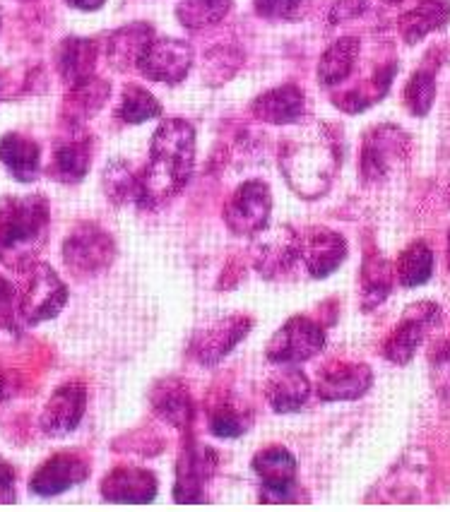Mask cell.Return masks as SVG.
Returning a JSON list of instances; mask_svg holds the SVG:
<instances>
[{
  "mask_svg": "<svg viewBox=\"0 0 450 512\" xmlns=\"http://www.w3.org/2000/svg\"><path fill=\"white\" fill-rule=\"evenodd\" d=\"M195 164V130L183 118L159 123L150 142V162L140 174L142 210H155L186 188Z\"/></svg>",
  "mask_w": 450,
  "mask_h": 512,
  "instance_id": "obj_1",
  "label": "cell"
},
{
  "mask_svg": "<svg viewBox=\"0 0 450 512\" xmlns=\"http://www.w3.org/2000/svg\"><path fill=\"white\" fill-rule=\"evenodd\" d=\"M342 164V147L330 125L296 133L280 147V169L289 188L306 200L328 193Z\"/></svg>",
  "mask_w": 450,
  "mask_h": 512,
  "instance_id": "obj_2",
  "label": "cell"
},
{
  "mask_svg": "<svg viewBox=\"0 0 450 512\" xmlns=\"http://www.w3.org/2000/svg\"><path fill=\"white\" fill-rule=\"evenodd\" d=\"M51 207L44 195L0 200V265L25 272L49 243Z\"/></svg>",
  "mask_w": 450,
  "mask_h": 512,
  "instance_id": "obj_3",
  "label": "cell"
},
{
  "mask_svg": "<svg viewBox=\"0 0 450 512\" xmlns=\"http://www.w3.org/2000/svg\"><path fill=\"white\" fill-rule=\"evenodd\" d=\"M20 289H17V306L25 325H41L58 318L68 303L70 291L56 270L44 263H34L22 272Z\"/></svg>",
  "mask_w": 450,
  "mask_h": 512,
  "instance_id": "obj_4",
  "label": "cell"
},
{
  "mask_svg": "<svg viewBox=\"0 0 450 512\" xmlns=\"http://www.w3.org/2000/svg\"><path fill=\"white\" fill-rule=\"evenodd\" d=\"M61 255L70 275L90 279L109 270L116 258V243L99 224L82 222L63 241Z\"/></svg>",
  "mask_w": 450,
  "mask_h": 512,
  "instance_id": "obj_5",
  "label": "cell"
},
{
  "mask_svg": "<svg viewBox=\"0 0 450 512\" xmlns=\"http://www.w3.org/2000/svg\"><path fill=\"white\" fill-rule=\"evenodd\" d=\"M325 347V330L306 315H294L270 339L265 356L275 366H299Z\"/></svg>",
  "mask_w": 450,
  "mask_h": 512,
  "instance_id": "obj_6",
  "label": "cell"
},
{
  "mask_svg": "<svg viewBox=\"0 0 450 512\" xmlns=\"http://www.w3.org/2000/svg\"><path fill=\"white\" fill-rule=\"evenodd\" d=\"M410 152V138L398 125H376L364 135L359 157V176L366 183L383 181L400 159Z\"/></svg>",
  "mask_w": 450,
  "mask_h": 512,
  "instance_id": "obj_7",
  "label": "cell"
},
{
  "mask_svg": "<svg viewBox=\"0 0 450 512\" xmlns=\"http://www.w3.org/2000/svg\"><path fill=\"white\" fill-rule=\"evenodd\" d=\"M270 210L272 195L268 183L246 181L234 190L227 207H224V224L236 236H258L260 231L268 229Z\"/></svg>",
  "mask_w": 450,
  "mask_h": 512,
  "instance_id": "obj_8",
  "label": "cell"
},
{
  "mask_svg": "<svg viewBox=\"0 0 450 512\" xmlns=\"http://www.w3.org/2000/svg\"><path fill=\"white\" fill-rule=\"evenodd\" d=\"M253 472L258 474L260 484H263V503H296V498H299V486H296L299 464L287 448L272 445V448L260 450L253 457Z\"/></svg>",
  "mask_w": 450,
  "mask_h": 512,
  "instance_id": "obj_9",
  "label": "cell"
},
{
  "mask_svg": "<svg viewBox=\"0 0 450 512\" xmlns=\"http://www.w3.org/2000/svg\"><path fill=\"white\" fill-rule=\"evenodd\" d=\"M301 260V234L292 226L263 229L253 243V265L265 279H280Z\"/></svg>",
  "mask_w": 450,
  "mask_h": 512,
  "instance_id": "obj_10",
  "label": "cell"
},
{
  "mask_svg": "<svg viewBox=\"0 0 450 512\" xmlns=\"http://www.w3.org/2000/svg\"><path fill=\"white\" fill-rule=\"evenodd\" d=\"M438 323H441V308L436 303H414L402 318V323L390 332L386 344H383V356L395 366H407L417 354L419 344L424 342L426 332Z\"/></svg>",
  "mask_w": 450,
  "mask_h": 512,
  "instance_id": "obj_11",
  "label": "cell"
},
{
  "mask_svg": "<svg viewBox=\"0 0 450 512\" xmlns=\"http://www.w3.org/2000/svg\"><path fill=\"white\" fill-rule=\"evenodd\" d=\"M193 46L183 39L159 37L152 39L145 53L140 56V73L164 85H179L193 68Z\"/></svg>",
  "mask_w": 450,
  "mask_h": 512,
  "instance_id": "obj_12",
  "label": "cell"
},
{
  "mask_svg": "<svg viewBox=\"0 0 450 512\" xmlns=\"http://www.w3.org/2000/svg\"><path fill=\"white\" fill-rule=\"evenodd\" d=\"M217 467V455L212 448H205L198 440H188L183 445L179 464H176V503H200L205 498L207 481L212 479Z\"/></svg>",
  "mask_w": 450,
  "mask_h": 512,
  "instance_id": "obj_13",
  "label": "cell"
},
{
  "mask_svg": "<svg viewBox=\"0 0 450 512\" xmlns=\"http://www.w3.org/2000/svg\"><path fill=\"white\" fill-rule=\"evenodd\" d=\"M90 476V462L80 452H56L29 479V491L39 498H53L80 486Z\"/></svg>",
  "mask_w": 450,
  "mask_h": 512,
  "instance_id": "obj_14",
  "label": "cell"
},
{
  "mask_svg": "<svg viewBox=\"0 0 450 512\" xmlns=\"http://www.w3.org/2000/svg\"><path fill=\"white\" fill-rule=\"evenodd\" d=\"M87 412V388L82 383H65L53 390L41 412V431L49 438H65L80 426Z\"/></svg>",
  "mask_w": 450,
  "mask_h": 512,
  "instance_id": "obj_15",
  "label": "cell"
},
{
  "mask_svg": "<svg viewBox=\"0 0 450 512\" xmlns=\"http://www.w3.org/2000/svg\"><path fill=\"white\" fill-rule=\"evenodd\" d=\"M251 325L253 320L246 318V315H232V318H224L215 325L203 327V330L195 332L191 354L203 366H215L251 332Z\"/></svg>",
  "mask_w": 450,
  "mask_h": 512,
  "instance_id": "obj_16",
  "label": "cell"
},
{
  "mask_svg": "<svg viewBox=\"0 0 450 512\" xmlns=\"http://www.w3.org/2000/svg\"><path fill=\"white\" fill-rule=\"evenodd\" d=\"M316 385L323 402H352L371 390L373 371L366 363H330L318 373Z\"/></svg>",
  "mask_w": 450,
  "mask_h": 512,
  "instance_id": "obj_17",
  "label": "cell"
},
{
  "mask_svg": "<svg viewBox=\"0 0 450 512\" xmlns=\"http://www.w3.org/2000/svg\"><path fill=\"white\" fill-rule=\"evenodd\" d=\"M92 166V138L82 133V128H68V135H63L56 142L53 159L49 166V176L56 178L65 186L85 181Z\"/></svg>",
  "mask_w": 450,
  "mask_h": 512,
  "instance_id": "obj_18",
  "label": "cell"
},
{
  "mask_svg": "<svg viewBox=\"0 0 450 512\" xmlns=\"http://www.w3.org/2000/svg\"><path fill=\"white\" fill-rule=\"evenodd\" d=\"M347 241L345 236L330 229H311L301 236V263L313 279L330 277L345 263Z\"/></svg>",
  "mask_w": 450,
  "mask_h": 512,
  "instance_id": "obj_19",
  "label": "cell"
},
{
  "mask_svg": "<svg viewBox=\"0 0 450 512\" xmlns=\"http://www.w3.org/2000/svg\"><path fill=\"white\" fill-rule=\"evenodd\" d=\"M99 493L111 503H152L157 498V476L140 467H116L102 479Z\"/></svg>",
  "mask_w": 450,
  "mask_h": 512,
  "instance_id": "obj_20",
  "label": "cell"
},
{
  "mask_svg": "<svg viewBox=\"0 0 450 512\" xmlns=\"http://www.w3.org/2000/svg\"><path fill=\"white\" fill-rule=\"evenodd\" d=\"M99 46L97 41L85 37H68L56 51V70L65 87H78L94 77Z\"/></svg>",
  "mask_w": 450,
  "mask_h": 512,
  "instance_id": "obj_21",
  "label": "cell"
},
{
  "mask_svg": "<svg viewBox=\"0 0 450 512\" xmlns=\"http://www.w3.org/2000/svg\"><path fill=\"white\" fill-rule=\"evenodd\" d=\"M311 395V383L299 366H280L265 385V397L272 412L294 414Z\"/></svg>",
  "mask_w": 450,
  "mask_h": 512,
  "instance_id": "obj_22",
  "label": "cell"
},
{
  "mask_svg": "<svg viewBox=\"0 0 450 512\" xmlns=\"http://www.w3.org/2000/svg\"><path fill=\"white\" fill-rule=\"evenodd\" d=\"M111 97V85L102 77H90L78 87H70L68 97L61 106V123L65 128H82V123L90 121L102 111V106Z\"/></svg>",
  "mask_w": 450,
  "mask_h": 512,
  "instance_id": "obj_23",
  "label": "cell"
},
{
  "mask_svg": "<svg viewBox=\"0 0 450 512\" xmlns=\"http://www.w3.org/2000/svg\"><path fill=\"white\" fill-rule=\"evenodd\" d=\"M253 116L270 125H292L299 123L306 111L304 92L296 85H282L260 94L251 104Z\"/></svg>",
  "mask_w": 450,
  "mask_h": 512,
  "instance_id": "obj_24",
  "label": "cell"
},
{
  "mask_svg": "<svg viewBox=\"0 0 450 512\" xmlns=\"http://www.w3.org/2000/svg\"><path fill=\"white\" fill-rule=\"evenodd\" d=\"M152 39H155V29L147 22H133V25L116 29L106 41V61L121 73L138 68L140 56L152 44Z\"/></svg>",
  "mask_w": 450,
  "mask_h": 512,
  "instance_id": "obj_25",
  "label": "cell"
},
{
  "mask_svg": "<svg viewBox=\"0 0 450 512\" xmlns=\"http://www.w3.org/2000/svg\"><path fill=\"white\" fill-rule=\"evenodd\" d=\"M0 164L20 183L37 181L41 166V150L34 140L20 133H8L0 140Z\"/></svg>",
  "mask_w": 450,
  "mask_h": 512,
  "instance_id": "obj_26",
  "label": "cell"
},
{
  "mask_svg": "<svg viewBox=\"0 0 450 512\" xmlns=\"http://www.w3.org/2000/svg\"><path fill=\"white\" fill-rule=\"evenodd\" d=\"M152 407H155V412L164 421H169L179 431L191 428L193 400L191 392H188L179 378H167L155 385V390H152Z\"/></svg>",
  "mask_w": 450,
  "mask_h": 512,
  "instance_id": "obj_27",
  "label": "cell"
},
{
  "mask_svg": "<svg viewBox=\"0 0 450 512\" xmlns=\"http://www.w3.org/2000/svg\"><path fill=\"white\" fill-rule=\"evenodd\" d=\"M450 20V0H419L412 10L400 17L398 29L405 44H417L426 34L443 29Z\"/></svg>",
  "mask_w": 450,
  "mask_h": 512,
  "instance_id": "obj_28",
  "label": "cell"
},
{
  "mask_svg": "<svg viewBox=\"0 0 450 512\" xmlns=\"http://www.w3.org/2000/svg\"><path fill=\"white\" fill-rule=\"evenodd\" d=\"M361 51V41L354 37L337 39L325 49L321 63H318V82L323 87H335L345 82L352 75L354 65H357V56Z\"/></svg>",
  "mask_w": 450,
  "mask_h": 512,
  "instance_id": "obj_29",
  "label": "cell"
},
{
  "mask_svg": "<svg viewBox=\"0 0 450 512\" xmlns=\"http://www.w3.org/2000/svg\"><path fill=\"white\" fill-rule=\"evenodd\" d=\"M434 275V253H431L426 241H412L410 246L400 253L398 265H395V279L400 287L414 289L422 287Z\"/></svg>",
  "mask_w": 450,
  "mask_h": 512,
  "instance_id": "obj_30",
  "label": "cell"
},
{
  "mask_svg": "<svg viewBox=\"0 0 450 512\" xmlns=\"http://www.w3.org/2000/svg\"><path fill=\"white\" fill-rule=\"evenodd\" d=\"M393 279L395 270L386 258H378V255L366 258L361 267V306L364 311H373L388 299V294L393 291Z\"/></svg>",
  "mask_w": 450,
  "mask_h": 512,
  "instance_id": "obj_31",
  "label": "cell"
},
{
  "mask_svg": "<svg viewBox=\"0 0 450 512\" xmlns=\"http://www.w3.org/2000/svg\"><path fill=\"white\" fill-rule=\"evenodd\" d=\"M234 8V0H181L176 5V20L188 32H205L217 27Z\"/></svg>",
  "mask_w": 450,
  "mask_h": 512,
  "instance_id": "obj_32",
  "label": "cell"
},
{
  "mask_svg": "<svg viewBox=\"0 0 450 512\" xmlns=\"http://www.w3.org/2000/svg\"><path fill=\"white\" fill-rule=\"evenodd\" d=\"M395 73H398V65H395V63L386 65V68L378 70V73L373 75L369 82H366L364 89H352V92L337 94V97L333 99L335 106H337V109L347 111V113L366 111L369 106L376 104V101H381L383 97H386L390 85H393Z\"/></svg>",
  "mask_w": 450,
  "mask_h": 512,
  "instance_id": "obj_33",
  "label": "cell"
},
{
  "mask_svg": "<svg viewBox=\"0 0 450 512\" xmlns=\"http://www.w3.org/2000/svg\"><path fill=\"white\" fill-rule=\"evenodd\" d=\"M102 188L114 205H130L140 202V174H135L130 169L128 162L123 159H114V162L106 164L104 174H102Z\"/></svg>",
  "mask_w": 450,
  "mask_h": 512,
  "instance_id": "obj_34",
  "label": "cell"
},
{
  "mask_svg": "<svg viewBox=\"0 0 450 512\" xmlns=\"http://www.w3.org/2000/svg\"><path fill=\"white\" fill-rule=\"evenodd\" d=\"M116 116L121 118L123 123L140 125L145 121H152V118L162 116V104H159V101L140 85H126L123 87L121 104H118Z\"/></svg>",
  "mask_w": 450,
  "mask_h": 512,
  "instance_id": "obj_35",
  "label": "cell"
},
{
  "mask_svg": "<svg viewBox=\"0 0 450 512\" xmlns=\"http://www.w3.org/2000/svg\"><path fill=\"white\" fill-rule=\"evenodd\" d=\"M436 101V77L429 70H417L405 87V106L412 116L424 118Z\"/></svg>",
  "mask_w": 450,
  "mask_h": 512,
  "instance_id": "obj_36",
  "label": "cell"
},
{
  "mask_svg": "<svg viewBox=\"0 0 450 512\" xmlns=\"http://www.w3.org/2000/svg\"><path fill=\"white\" fill-rule=\"evenodd\" d=\"M248 416L246 412H241L236 404H219V407L212 409L210 414V433L215 438H224V440H232V438H241L248 431Z\"/></svg>",
  "mask_w": 450,
  "mask_h": 512,
  "instance_id": "obj_37",
  "label": "cell"
},
{
  "mask_svg": "<svg viewBox=\"0 0 450 512\" xmlns=\"http://www.w3.org/2000/svg\"><path fill=\"white\" fill-rule=\"evenodd\" d=\"M20 306H17V289L10 279L0 275V330L20 332Z\"/></svg>",
  "mask_w": 450,
  "mask_h": 512,
  "instance_id": "obj_38",
  "label": "cell"
},
{
  "mask_svg": "<svg viewBox=\"0 0 450 512\" xmlns=\"http://www.w3.org/2000/svg\"><path fill=\"white\" fill-rule=\"evenodd\" d=\"M253 8L265 20H296L304 10V0H253Z\"/></svg>",
  "mask_w": 450,
  "mask_h": 512,
  "instance_id": "obj_39",
  "label": "cell"
},
{
  "mask_svg": "<svg viewBox=\"0 0 450 512\" xmlns=\"http://www.w3.org/2000/svg\"><path fill=\"white\" fill-rule=\"evenodd\" d=\"M369 5V0H335V5L330 8V25H340V22H349L354 17H359Z\"/></svg>",
  "mask_w": 450,
  "mask_h": 512,
  "instance_id": "obj_40",
  "label": "cell"
},
{
  "mask_svg": "<svg viewBox=\"0 0 450 512\" xmlns=\"http://www.w3.org/2000/svg\"><path fill=\"white\" fill-rule=\"evenodd\" d=\"M17 500V469L5 457H0V503Z\"/></svg>",
  "mask_w": 450,
  "mask_h": 512,
  "instance_id": "obj_41",
  "label": "cell"
},
{
  "mask_svg": "<svg viewBox=\"0 0 450 512\" xmlns=\"http://www.w3.org/2000/svg\"><path fill=\"white\" fill-rule=\"evenodd\" d=\"M65 3H68L70 8L82 10V13H94V10L104 8L106 0H65Z\"/></svg>",
  "mask_w": 450,
  "mask_h": 512,
  "instance_id": "obj_42",
  "label": "cell"
},
{
  "mask_svg": "<svg viewBox=\"0 0 450 512\" xmlns=\"http://www.w3.org/2000/svg\"><path fill=\"white\" fill-rule=\"evenodd\" d=\"M8 397H10V380H8V375H5L3 368H0V404L8 400Z\"/></svg>",
  "mask_w": 450,
  "mask_h": 512,
  "instance_id": "obj_43",
  "label": "cell"
},
{
  "mask_svg": "<svg viewBox=\"0 0 450 512\" xmlns=\"http://www.w3.org/2000/svg\"><path fill=\"white\" fill-rule=\"evenodd\" d=\"M448 265H450V231H448Z\"/></svg>",
  "mask_w": 450,
  "mask_h": 512,
  "instance_id": "obj_44",
  "label": "cell"
},
{
  "mask_svg": "<svg viewBox=\"0 0 450 512\" xmlns=\"http://www.w3.org/2000/svg\"><path fill=\"white\" fill-rule=\"evenodd\" d=\"M20 3H29V0H20Z\"/></svg>",
  "mask_w": 450,
  "mask_h": 512,
  "instance_id": "obj_45",
  "label": "cell"
},
{
  "mask_svg": "<svg viewBox=\"0 0 450 512\" xmlns=\"http://www.w3.org/2000/svg\"><path fill=\"white\" fill-rule=\"evenodd\" d=\"M390 3H398V0H390Z\"/></svg>",
  "mask_w": 450,
  "mask_h": 512,
  "instance_id": "obj_46",
  "label": "cell"
}]
</instances>
